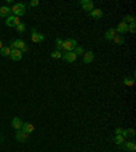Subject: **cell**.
<instances>
[{"instance_id": "cell-22", "label": "cell", "mask_w": 136, "mask_h": 152, "mask_svg": "<svg viewBox=\"0 0 136 152\" xmlns=\"http://www.w3.org/2000/svg\"><path fill=\"white\" fill-rule=\"evenodd\" d=\"M124 84L128 86V87H132L135 84V77H125L124 79Z\"/></svg>"}, {"instance_id": "cell-17", "label": "cell", "mask_w": 136, "mask_h": 152, "mask_svg": "<svg viewBox=\"0 0 136 152\" xmlns=\"http://www.w3.org/2000/svg\"><path fill=\"white\" fill-rule=\"evenodd\" d=\"M116 35H117L116 29H109L106 33H105V38H106V39H113Z\"/></svg>"}, {"instance_id": "cell-28", "label": "cell", "mask_w": 136, "mask_h": 152, "mask_svg": "<svg viewBox=\"0 0 136 152\" xmlns=\"http://www.w3.org/2000/svg\"><path fill=\"white\" fill-rule=\"evenodd\" d=\"M38 4H39V1H38V0H31V1L29 3V5H30V7H37Z\"/></svg>"}, {"instance_id": "cell-27", "label": "cell", "mask_w": 136, "mask_h": 152, "mask_svg": "<svg viewBox=\"0 0 136 152\" xmlns=\"http://www.w3.org/2000/svg\"><path fill=\"white\" fill-rule=\"evenodd\" d=\"M128 31H129V33H135L136 31V23H131L129 24V26H128Z\"/></svg>"}, {"instance_id": "cell-5", "label": "cell", "mask_w": 136, "mask_h": 152, "mask_svg": "<svg viewBox=\"0 0 136 152\" xmlns=\"http://www.w3.org/2000/svg\"><path fill=\"white\" fill-rule=\"evenodd\" d=\"M63 60H65L67 62H75L76 61V58H78V56L75 54V52H67V53H64L63 57H61Z\"/></svg>"}, {"instance_id": "cell-11", "label": "cell", "mask_w": 136, "mask_h": 152, "mask_svg": "<svg viewBox=\"0 0 136 152\" xmlns=\"http://www.w3.org/2000/svg\"><path fill=\"white\" fill-rule=\"evenodd\" d=\"M94 57H95V54H94L91 50L84 52V54H83V62H84V64H90V62L94 61Z\"/></svg>"}, {"instance_id": "cell-32", "label": "cell", "mask_w": 136, "mask_h": 152, "mask_svg": "<svg viewBox=\"0 0 136 152\" xmlns=\"http://www.w3.org/2000/svg\"><path fill=\"white\" fill-rule=\"evenodd\" d=\"M1 48H3V41L0 39V49H1Z\"/></svg>"}, {"instance_id": "cell-25", "label": "cell", "mask_w": 136, "mask_h": 152, "mask_svg": "<svg viewBox=\"0 0 136 152\" xmlns=\"http://www.w3.org/2000/svg\"><path fill=\"white\" fill-rule=\"evenodd\" d=\"M52 58H61L63 57V52H58V50H54V52L50 53Z\"/></svg>"}, {"instance_id": "cell-19", "label": "cell", "mask_w": 136, "mask_h": 152, "mask_svg": "<svg viewBox=\"0 0 136 152\" xmlns=\"http://www.w3.org/2000/svg\"><path fill=\"white\" fill-rule=\"evenodd\" d=\"M0 54L3 57H8L11 54V48L10 46H3L0 49Z\"/></svg>"}, {"instance_id": "cell-18", "label": "cell", "mask_w": 136, "mask_h": 152, "mask_svg": "<svg viewBox=\"0 0 136 152\" xmlns=\"http://www.w3.org/2000/svg\"><path fill=\"white\" fill-rule=\"evenodd\" d=\"M124 141H125V137H124V136H121V134H116V137H114V144H116V145L121 147L122 144H124Z\"/></svg>"}, {"instance_id": "cell-26", "label": "cell", "mask_w": 136, "mask_h": 152, "mask_svg": "<svg viewBox=\"0 0 136 152\" xmlns=\"http://www.w3.org/2000/svg\"><path fill=\"white\" fill-rule=\"evenodd\" d=\"M73 52H75L76 56H80V54H84V49H83L82 46H76L75 49H73Z\"/></svg>"}, {"instance_id": "cell-16", "label": "cell", "mask_w": 136, "mask_h": 152, "mask_svg": "<svg viewBox=\"0 0 136 152\" xmlns=\"http://www.w3.org/2000/svg\"><path fill=\"white\" fill-rule=\"evenodd\" d=\"M116 31L117 33H128V24L125 22H120L116 29Z\"/></svg>"}, {"instance_id": "cell-29", "label": "cell", "mask_w": 136, "mask_h": 152, "mask_svg": "<svg viewBox=\"0 0 136 152\" xmlns=\"http://www.w3.org/2000/svg\"><path fill=\"white\" fill-rule=\"evenodd\" d=\"M126 133H128V134H129V136H132V137H133V136H135V129H126Z\"/></svg>"}, {"instance_id": "cell-10", "label": "cell", "mask_w": 136, "mask_h": 152, "mask_svg": "<svg viewBox=\"0 0 136 152\" xmlns=\"http://www.w3.org/2000/svg\"><path fill=\"white\" fill-rule=\"evenodd\" d=\"M80 5H82V8L84 10V11H92L94 10V3H92L91 0H82L80 1Z\"/></svg>"}, {"instance_id": "cell-1", "label": "cell", "mask_w": 136, "mask_h": 152, "mask_svg": "<svg viewBox=\"0 0 136 152\" xmlns=\"http://www.w3.org/2000/svg\"><path fill=\"white\" fill-rule=\"evenodd\" d=\"M11 12L14 14V16H22V15H24V12H26V5L23 4V3H15L14 5H12V8H11Z\"/></svg>"}, {"instance_id": "cell-12", "label": "cell", "mask_w": 136, "mask_h": 152, "mask_svg": "<svg viewBox=\"0 0 136 152\" xmlns=\"http://www.w3.org/2000/svg\"><path fill=\"white\" fill-rule=\"evenodd\" d=\"M22 53H20V50H18V49H11V60H14V61H19L20 58H22Z\"/></svg>"}, {"instance_id": "cell-3", "label": "cell", "mask_w": 136, "mask_h": 152, "mask_svg": "<svg viewBox=\"0 0 136 152\" xmlns=\"http://www.w3.org/2000/svg\"><path fill=\"white\" fill-rule=\"evenodd\" d=\"M5 26H8V27H16L18 24L20 23V20L18 16H14V15H10V16H7L5 18Z\"/></svg>"}, {"instance_id": "cell-9", "label": "cell", "mask_w": 136, "mask_h": 152, "mask_svg": "<svg viewBox=\"0 0 136 152\" xmlns=\"http://www.w3.org/2000/svg\"><path fill=\"white\" fill-rule=\"evenodd\" d=\"M22 132H24L26 134H31L34 132V125L30 122H23L22 124V128H20Z\"/></svg>"}, {"instance_id": "cell-31", "label": "cell", "mask_w": 136, "mask_h": 152, "mask_svg": "<svg viewBox=\"0 0 136 152\" xmlns=\"http://www.w3.org/2000/svg\"><path fill=\"white\" fill-rule=\"evenodd\" d=\"M122 130H124V129H122V128H116V130H114V133H116V134H121V133H122Z\"/></svg>"}, {"instance_id": "cell-2", "label": "cell", "mask_w": 136, "mask_h": 152, "mask_svg": "<svg viewBox=\"0 0 136 152\" xmlns=\"http://www.w3.org/2000/svg\"><path fill=\"white\" fill-rule=\"evenodd\" d=\"M76 46H78V43H76V39H75V38H68V39H65V41H64L63 49L65 50V52H72V50Z\"/></svg>"}, {"instance_id": "cell-21", "label": "cell", "mask_w": 136, "mask_h": 152, "mask_svg": "<svg viewBox=\"0 0 136 152\" xmlns=\"http://www.w3.org/2000/svg\"><path fill=\"white\" fill-rule=\"evenodd\" d=\"M124 22H125L126 24L129 23H135L136 22V19H135V16H132V15H125V16H124Z\"/></svg>"}, {"instance_id": "cell-24", "label": "cell", "mask_w": 136, "mask_h": 152, "mask_svg": "<svg viewBox=\"0 0 136 152\" xmlns=\"http://www.w3.org/2000/svg\"><path fill=\"white\" fill-rule=\"evenodd\" d=\"M113 42L116 43V45H121V43H124V38L120 37V35H116V37L113 38Z\"/></svg>"}, {"instance_id": "cell-15", "label": "cell", "mask_w": 136, "mask_h": 152, "mask_svg": "<svg viewBox=\"0 0 136 152\" xmlns=\"http://www.w3.org/2000/svg\"><path fill=\"white\" fill-rule=\"evenodd\" d=\"M22 119L19 118V117H15L14 119H12V124H11V125H12V128L14 129H16V130H20V128H22Z\"/></svg>"}, {"instance_id": "cell-8", "label": "cell", "mask_w": 136, "mask_h": 152, "mask_svg": "<svg viewBox=\"0 0 136 152\" xmlns=\"http://www.w3.org/2000/svg\"><path fill=\"white\" fill-rule=\"evenodd\" d=\"M24 45H26V43H24L23 39H14V41H11L10 48L11 49H18V50H20Z\"/></svg>"}, {"instance_id": "cell-7", "label": "cell", "mask_w": 136, "mask_h": 152, "mask_svg": "<svg viewBox=\"0 0 136 152\" xmlns=\"http://www.w3.org/2000/svg\"><path fill=\"white\" fill-rule=\"evenodd\" d=\"M15 138H16V141H19V142H26L29 140V134H26V133L22 132V130H16Z\"/></svg>"}, {"instance_id": "cell-4", "label": "cell", "mask_w": 136, "mask_h": 152, "mask_svg": "<svg viewBox=\"0 0 136 152\" xmlns=\"http://www.w3.org/2000/svg\"><path fill=\"white\" fill-rule=\"evenodd\" d=\"M44 39H45V37L41 33L37 31V29H31V41L33 42L38 43V42H42Z\"/></svg>"}, {"instance_id": "cell-20", "label": "cell", "mask_w": 136, "mask_h": 152, "mask_svg": "<svg viewBox=\"0 0 136 152\" xmlns=\"http://www.w3.org/2000/svg\"><path fill=\"white\" fill-rule=\"evenodd\" d=\"M63 46H64V41L61 38H57V39H56V50L61 52V50H63Z\"/></svg>"}, {"instance_id": "cell-6", "label": "cell", "mask_w": 136, "mask_h": 152, "mask_svg": "<svg viewBox=\"0 0 136 152\" xmlns=\"http://www.w3.org/2000/svg\"><path fill=\"white\" fill-rule=\"evenodd\" d=\"M122 149H125V151H129V152H135L136 151V142L135 141H124V144L121 145Z\"/></svg>"}, {"instance_id": "cell-14", "label": "cell", "mask_w": 136, "mask_h": 152, "mask_svg": "<svg viewBox=\"0 0 136 152\" xmlns=\"http://www.w3.org/2000/svg\"><path fill=\"white\" fill-rule=\"evenodd\" d=\"M90 15H91V18L94 19H101L102 15H103V11L101 8H94L92 11H90Z\"/></svg>"}, {"instance_id": "cell-23", "label": "cell", "mask_w": 136, "mask_h": 152, "mask_svg": "<svg viewBox=\"0 0 136 152\" xmlns=\"http://www.w3.org/2000/svg\"><path fill=\"white\" fill-rule=\"evenodd\" d=\"M16 30H18V33L23 34L24 31H26V24H24V23H22V22H20V23L18 24V26H16Z\"/></svg>"}, {"instance_id": "cell-13", "label": "cell", "mask_w": 136, "mask_h": 152, "mask_svg": "<svg viewBox=\"0 0 136 152\" xmlns=\"http://www.w3.org/2000/svg\"><path fill=\"white\" fill-rule=\"evenodd\" d=\"M10 14H11V8L8 5L0 7V16H1V18H7V16H10Z\"/></svg>"}, {"instance_id": "cell-30", "label": "cell", "mask_w": 136, "mask_h": 152, "mask_svg": "<svg viewBox=\"0 0 136 152\" xmlns=\"http://www.w3.org/2000/svg\"><path fill=\"white\" fill-rule=\"evenodd\" d=\"M27 52H29V48H27V45H24V46L20 49V53L23 54V53H27Z\"/></svg>"}]
</instances>
